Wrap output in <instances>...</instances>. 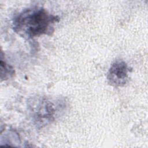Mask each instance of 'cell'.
<instances>
[{"mask_svg": "<svg viewBox=\"0 0 148 148\" xmlns=\"http://www.w3.org/2000/svg\"><path fill=\"white\" fill-rule=\"evenodd\" d=\"M57 20L56 16L41 8L28 9L15 18L14 29L17 33L29 38L39 36L49 32Z\"/></svg>", "mask_w": 148, "mask_h": 148, "instance_id": "cell-1", "label": "cell"}, {"mask_svg": "<svg viewBox=\"0 0 148 148\" xmlns=\"http://www.w3.org/2000/svg\"><path fill=\"white\" fill-rule=\"evenodd\" d=\"M55 105L47 99L39 100L32 105L31 112L32 117L39 125L46 124L54 120L56 109Z\"/></svg>", "mask_w": 148, "mask_h": 148, "instance_id": "cell-2", "label": "cell"}, {"mask_svg": "<svg viewBox=\"0 0 148 148\" xmlns=\"http://www.w3.org/2000/svg\"><path fill=\"white\" fill-rule=\"evenodd\" d=\"M129 68L123 61H116L112 64L108 72L109 83L114 87L123 86L128 79Z\"/></svg>", "mask_w": 148, "mask_h": 148, "instance_id": "cell-3", "label": "cell"}]
</instances>
